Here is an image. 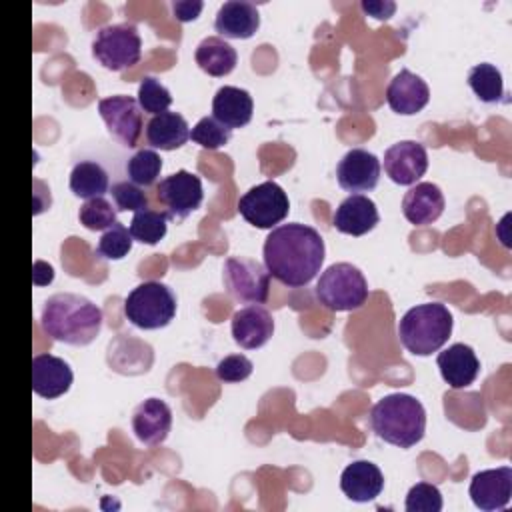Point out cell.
<instances>
[{
  "label": "cell",
  "instance_id": "obj_31",
  "mask_svg": "<svg viewBox=\"0 0 512 512\" xmlns=\"http://www.w3.org/2000/svg\"><path fill=\"white\" fill-rule=\"evenodd\" d=\"M116 214H118V210H116V206H112V202H108L104 196H96V198L84 200V204L80 206L78 218L84 228L104 232L118 222Z\"/></svg>",
  "mask_w": 512,
  "mask_h": 512
},
{
  "label": "cell",
  "instance_id": "obj_27",
  "mask_svg": "<svg viewBox=\"0 0 512 512\" xmlns=\"http://www.w3.org/2000/svg\"><path fill=\"white\" fill-rule=\"evenodd\" d=\"M70 190L76 198L84 200L104 196L106 192H110L108 172L100 162L80 160L70 172Z\"/></svg>",
  "mask_w": 512,
  "mask_h": 512
},
{
  "label": "cell",
  "instance_id": "obj_23",
  "mask_svg": "<svg viewBox=\"0 0 512 512\" xmlns=\"http://www.w3.org/2000/svg\"><path fill=\"white\" fill-rule=\"evenodd\" d=\"M340 488L352 502L376 500L384 488L380 468L370 460H356L348 464L340 476Z\"/></svg>",
  "mask_w": 512,
  "mask_h": 512
},
{
  "label": "cell",
  "instance_id": "obj_14",
  "mask_svg": "<svg viewBox=\"0 0 512 512\" xmlns=\"http://www.w3.org/2000/svg\"><path fill=\"white\" fill-rule=\"evenodd\" d=\"M468 492L474 506L484 512L506 508L512 498V468L500 466L476 472L470 480Z\"/></svg>",
  "mask_w": 512,
  "mask_h": 512
},
{
  "label": "cell",
  "instance_id": "obj_7",
  "mask_svg": "<svg viewBox=\"0 0 512 512\" xmlns=\"http://www.w3.org/2000/svg\"><path fill=\"white\" fill-rule=\"evenodd\" d=\"M92 56L112 72L132 68L142 58V40L132 24L102 26L92 40Z\"/></svg>",
  "mask_w": 512,
  "mask_h": 512
},
{
  "label": "cell",
  "instance_id": "obj_29",
  "mask_svg": "<svg viewBox=\"0 0 512 512\" xmlns=\"http://www.w3.org/2000/svg\"><path fill=\"white\" fill-rule=\"evenodd\" d=\"M168 230V216L160 210H140L134 212L132 222H130V234L136 242L154 246L158 244Z\"/></svg>",
  "mask_w": 512,
  "mask_h": 512
},
{
  "label": "cell",
  "instance_id": "obj_18",
  "mask_svg": "<svg viewBox=\"0 0 512 512\" xmlns=\"http://www.w3.org/2000/svg\"><path fill=\"white\" fill-rule=\"evenodd\" d=\"M72 380V368L62 358L52 354H36L32 358V390L38 396L54 400L70 390Z\"/></svg>",
  "mask_w": 512,
  "mask_h": 512
},
{
  "label": "cell",
  "instance_id": "obj_15",
  "mask_svg": "<svg viewBox=\"0 0 512 512\" xmlns=\"http://www.w3.org/2000/svg\"><path fill=\"white\" fill-rule=\"evenodd\" d=\"M172 428V410L160 398H146L132 412V430L146 446L162 444Z\"/></svg>",
  "mask_w": 512,
  "mask_h": 512
},
{
  "label": "cell",
  "instance_id": "obj_11",
  "mask_svg": "<svg viewBox=\"0 0 512 512\" xmlns=\"http://www.w3.org/2000/svg\"><path fill=\"white\" fill-rule=\"evenodd\" d=\"M98 112L106 124L108 134L124 148H134L142 128V108L136 98L126 94H116L102 98L98 102Z\"/></svg>",
  "mask_w": 512,
  "mask_h": 512
},
{
  "label": "cell",
  "instance_id": "obj_9",
  "mask_svg": "<svg viewBox=\"0 0 512 512\" xmlns=\"http://www.w3.org/2000/svg\"><path fill=\"white\" fill-rule=\"evenodd\" d=\"M290 210V200L280 184L274 180H266L258 186H252L248 192H244L238 200V212L240 216L260 228H274L280 224Z\"/></svg>",
  "mask_w": 512,
  "mask_h": 512
},
{
  "label": "cell",
  "instance_id": "obj_16",
  "mask_svg": "<svg viewBox=\"0 0 512 512\" xmlns=\"http://www.w3.org/2000/svg\"><path fill=\"white\" fill-rule=\"evenodd\" d=\"M430 100L428 84L408 68H402L386 88L388 106L402 116H412L420 112Z\"/></svg>",
  "mask_w": 512,
  "mask_h": 512
},
{
  "label": "cell",
  "instance_id": "obj_19",
  "mask_svg": "<svg viewBox=\"0 0 512 512\" xmlns=\"http://www.w3.org/2000/svg\"><path fill=\"white\" fill-rule=\"evenodd\" d=\"M258 28H260V14L252 2L228 0L216 12L214 30L222 38L246 40V38H252Z\"/></svg>",
  "mask_w": 512,
  "mask_h": 512
},
{
  "label": "cell",
  "instance_id": "obj_21",
  "mask_svg": "<svg viewBox=\"0 0 512 512\" xmlns=\"http://www.w3.org/2000/svg\"><path fill=\"white\" fill-rule=\"evenodd\" d=\"M380 222L378 208L374 200L364 194H350L334 212L332 224L338 232L350 236H362L370 232Z\"/></svg>",
  "mask_w": 512,
  "mask_h": 512
},
{
  "label": "cell",
  "instance_id": "obj_28",
  "mask_svg": "<svg viewBox=\"0 0 512 512\" xmlns=\"http://www.w3.org/2000/svg\"><path fill=\"white\" fill-rule=\"evenodd\" d=\"M468 86L476 94L478 100L486 104L500 102L504 96V84H502V74L494 64L482 62L470 68L468 72Z\"/></svg>",
  "mask_w": 512,
  "mask_h": 512
},
{
  "label": "cell",
  "instance_id": "obj_30",
  "mask_svg": "<svg viewBox=\"0 0 512 512\" xmlns=\"http://www.w3.org/2000/svg\"><path fill=\"white\" fill-rule=\"evenodd\" d=\"M162 158L152 148H142L134 152L126 162V176L130 182L148 188L154 186L160 178Z\"/></svg>",
  "mask_w": 512,
  "mask_h": 512
},
{
  "label": "cell",
  "instance_id": "obj_40",
  "mask_svg": "<svg viewBox=\"0 0 512 512\" xmlns=\"http://www.w3.org/2000/svg\"><path fill=\"white\" fill-rule=\"evenodd\" d=\"M32 280L36 286H46L54 280V270L50 264L42 262V260H36L34 262V272H32Z\"/></svg>",
  "mask_w": 512,
  "mask_h": 512
},
{
  "label": "cell",
  "instance_id": "obj_36",
  "mask_svg": "<svg viewBox=\"0 0 512 512\" xmlns=\"http://www.w3.org/2000/svg\"><path fill=\"white\" fill-rule=\"evenodd\" d=\"M442 506H444L442 494L438 486L430 482H416L408 490L406 502H404V508L408 512H440Z\"/></svg>",
  "mask_w": 512,
  "mask_h": 512
},
{
  "label": "cell",
  "instance_id": "obj_5",
  "mask_svg": "<svg viewBox=\"0 0 512 512\" xmlns=\"http://www.w3.org/2000/svg\"><path fill=\"white\" fill-rule=\"evenodd\" d=\"M314 294L324 308L332 312H350L366 302L368 282L356 266L336 262L320 274Z\"/></svg>",
  "mask_w": 512,
  "mask_h": 512
},
{
  "label": "cell",
  "instance_id": "obj_20",
  "mask_svg": "<svg viewBox=\"0 0 512 512\" xmlns=\"http://www.w3.org/2000/svg\"><path fill=\"white\" fill-rule=\"evenodd\" d=\"M444 194L432 182H418L402 198V214L414 226L436 222L444 212Z\"/></svg>",
  "mask_w": 512,
  "mask_h": 512
},
{
  "label": "cell",
  "instance_id": "obj_34",
  "mask_svg": "<svg viewBox=\"0 0 512 512\" xmlns=\"http://www.w3.org/2000/svg\"><path fill=\"white\" fill-rule=\"evenodd\" d=\"M230 136H232V130L228 126L220 124L214 116L200 118L190 130V140L208 150H218V148L226 146Z\"/></svg>",
  "mask_w": 512,
  "mask_h": 512
},
{
  "label": "cell",
  "instance_id": "obj_38",
  "mask_svg": "<svg viewBox=\"0 0 512 512\" xmlns=\"http://www.w3.org/2000/svg\"><path fill=\"white\" fill-rule=\"evenodd\" d=\"M204 4L200 0H174L172 12L178 22H192L200 16Z\"/></svg>",
  "mask_w": 512,
  "mask_h": 512
},
{
  "label": "cell",
  "instance_id": "obj_37",
  "mask_svg": "<svg viewBox=\"0 0 512 512\" xmlns=\"http://www.w3.org/2000/svg\"><path fill=\"white\" fill-rule=\"evenodd\" d=\"M254 370L252 360H248L244 354H230L216 366V378L222 382H242L246 380Z\"/></svg>",
  "mask_w": 512,
  "mask_h": 512
},
{
  "label": "cell",
  "instance_id": "obj_33",
  "mask_svg": "<svg viewBox=\"0 0 512 512\" xmlns=\"http://www.w3.org/2000/svg\"><path fill=\"white\" fill-rule=\"evenodd\" d=\"M138 104H140L142 112L158 116L170 108L172 94L158 78L144 76L138 86Z\"/></svg>",
  "mask_w": 512,
  "mask_h": 512
},
{
  "label": "cell",
  "instance_id": "obj_17",
  "mask_svg": "<svg viewBox=\"0 0 512 512\" xmlns=\"http://www.w3.org/2000/svg\"><path fill=\"white\" fill-rule=\"evenodd\" d=\"M274 334V318L260 304L240 308L232 316L234 342L244 350H256L264 346Z\"/></svg>",
  "mask_w": 512,
  "mask_h": 512
},
{
  "label": "cell",
  "instance_id": "obj_24",
  "mask_svg": "<svg viewBox=\"0 0 512 512\" xmlns=\"http://www.w3.org/2000/svg\"><path fill=\"white\" fill-rule=\"evenodd\" d=\"M254 102L248 90L236 86H222L212 100V116L230 130L242 128L252 120Z\"/></svg>",
  "mask_w": 512,
  "mask_h": 512
},
{
  "label": "cell",
  "instance_id": "obj_3",
  "mask_svg": "<svg viewBox=\"0 0 512 512\" xmlns=\"http://www.w3.org/2000/svg\"><path fill=\"white\" fill-rule=\"evenodd\" d=\"M370 426L380 440L398 448H412L424 438L426 410L410 394H388L372 406Z\"/></svg>",
  "mask_w": 512,
  "mask_h": 512
},
{
  "label": "cell",
  "instance_id": "obj_35",
  "mask_svg": "<svg viewBox=\"0 0 512 512\" xmlns=\"http://www.w3.org/2000/svg\"><path fill=\"white\" fill-rule=\"evenodd\" d=\"M114 206L118 212H140L148 208V194L142 186L130 182V180H118L110 188Z\"/></svg>",
  "mask_w": 512,
  "mask_h": 512
},
{
  "label": "cell",
  "instance_id": "obj_25",
  "mask_svg": "<svg viewBox=\"0 0 512 512\" xmlns=\"http://www.w3.org/2000/svg\"><path fill=\"white\" fill-rule=\"evenodd\" d=\"M190 140V126L178 112H162L152 116L146 124V142L150 148L176 150Z\"/></svg>",
  "mask_w": 512,
  "mask_h": 512
},
{
  "label": "cell",
  "instance_id": "obj_6",
  "mask_svg": "<svg viewBox=\"0 0 512 512\" xmlns=\"http://www.w3.org/2000/svg\"><path fill=\"white\" fill-rule=\"evenodd\" d=\"M124 316L142 330L164 328L176 316V294L162 282H142L124 298Z\"/></svg>",
  "mask_w": 512,
  "mask_h": 512
},
{
  "label": "cell",
  "instance_id": "obj_2",
  "mask_svg": "<svg viewBox=\"0 0 512 512\" xmlns=\"http://www.w3.org/2000/svg\"><path fill=\"white\" fill-rule=\"evenodd\" d=\"M40 324L56 342L88 346L102 330V310L86 296L58 292L44 302Z\"/></svg>",
  "mask_w": 512,
  "mask_h": 512
},
{
  "label": "cell",
  "instance_id": "obj_39",
  "mask_svg": "<svg viewBox=\"0 0 512 512\" xmlns=\"http://www.w3.org/2000/svg\"><path fill=\"white\" fill-rule=\"evenodd\" d=\"M360 6H362V10L366 14H370L376 20H388L396 12V4L394 2H382V0L370 2V0H364Z\"/></svg>",
  "mask_w": 512,
  "mask_h": 512
},
{
  "label": "cell",
  "instance_id": "obj_13",
  "mask_svg": "<svg viewBox=\"0 0 512 512\" xmlns=\"http://www.w3.org/2000/svg\"><path fill=\"white\" fill-rule=\"evenodd\" d=\"M336 180L346 192H370L380 180V160L364 148H352L338 162Z\"/></svg>",
  "mask_w": 512,
  "mask_h": 512
},
{
  "label": "cell",
  "instance_id": "obj_10",
  "mask_svg": "<svg viewBox=\"0 0 512 512\" xmlns=\"http://www.w3.org/2000/svg\"><path fill=\"white\" fill-rule=\"evenodd\" d=\"M202 180L188 172L178 170L156 184V200L164 206L168 220H184L202 204Z\"/></svg>",
  "mask_w": 512,
  "mask_h": 512
},
{
  "label": "cell",
  "instance_id": "obj_22",
  "mask_svg": "<svg viewBox=\"0 0 512 512\" xmlns=\"http://www.w3.org/2000/svg\"><path fill=\"white\" fill-rule=\"evenodd\" d=\"M436 364L450 388H466L480 374V360L468 344H452L438 354Z\"/></svg>",
  "mask_w": 512,
  "mask_h": 512
},
{
  "label": "cell",
  "instance_id": "obj_1",
  "mask_svg": "<svg viewBox=\"0 0 512 512\" xmlns=\"http://www.w3.org/2000/svg\"><path fill=\"white\" fill-rule=\"evenodd\" d=\"M324 240L308 224L288 222L272 228L264 242V266L288 288L310 284L324 262Z\"/></svg>",
  "mask_w": 512,
  "mask_h": 512
},
{
  "label": "cell",
  "instance_id": "obj_8",
  "mask_svg": "<svg viewBox=\"0 0 512 512\" xmlns=\"http://www.w3.org/2000/svg\"><path fill=\"white\" fill-rule=\"evenodd\" d=\"M224 288L236 302L264 304L270 290V274L254 258L230 256L222 266Z\"/></svg>",
  "mask_w": 512,
  "mask_h": 512
},
{
  "label": "cell",
  "instance_id": "obj_32",
  "mask_svg": "<svg viewBox=\"0 0 512 512\" xmlns=\"http://www.w3.org/2000/svg\"><path fill=\"white\" fill-rule=\"evenodd\" d=\"M132 242L134 238L130 234V228L116 222L114 226L102 232L96 244V254L104 260H122L132 250Z\"/></svg>",
  "mask_w": 512,
  "mask_h": 512
},
{
  "label": "cell",
  "instance_id": "obj_26",
  "mask_svg": "<svg viewBox=\"0 0 512 512\" xmlns=\"http://www.w3.org/2000/svg\"><path fill=\"white\" fill-rule=\"evenodd\" d=\"M196 64L210 76H226L236 68L238 54L232 44L220 36H206L194 52Z\"/></svg>",
  "mask_w": 512,
  "mask_h": 512
},
{
  "label": "cell",
  "instance_id": "obj_12",
  "mask_svg": "<svg viewBox=\"0 0 512 512\" xmlns=\"http://www.w3.org/2000/svg\"><path fill=\"white\" fill-rule=\"evenodd\" d=\"M428 170V154L424 144L416 140H400L384 152V172L386 176L400 184L412 186Z\"/></svg>",
  "mask_w": 512,
  "mask_h": 512
},
{
  "label": "cell",
  "instance_id": "obj_4",
  "mask_svg": "<svg viewBox=\"0 0 512 512\" xmlns=\"http://www.w3.org/2000/svg\"><path fill=\"white\" fill-rule=\"evenodd\" d=\"M452 314L442 302H426L410 308L398 322L402 346L414 356L438 352L452 334Z\"/></svg>",
  "mask_w": 512,
  "mask_h": 512
}]
</instances>
